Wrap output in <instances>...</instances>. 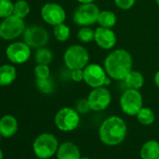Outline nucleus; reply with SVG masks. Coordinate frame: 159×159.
Masks as SVG:
<instances>
[{"label": "nucleus", "instance_id": "f257e3e1", "mask_svg": "<svg viewBox=\"0 0 159 159\" xmlns=\"http://www.w3.org/2000/svg\"><path fill=\"white\" fill-rule=\"evenodd\" d=\"M103 66L111 80L123 82L126 75L132 70L133 58L128 51L125 49H116L106 56Z\"/></svg>", "mask_w": 159, "mask_h": 159}, {"label": "nucleus", "instance_id": "f03ea898", "mask_svg": "<svg viewBox=\"0 0 159 159\" xmlns=\"http://www.w3.org/2000/svg\"><path fill=\"white\" fill-rule=\"evenodd\" d=\"M100 140L109 146H115L122 143L127 134V126L125 120L119 116L106 118L99 127Z\"/></svg>", "mask_w": 159, "mask_h": 159}, {"label": "nucleus", "instance_id": "7ed1b4c3", "mask_svg": "<svg viewBox=\"0 0 159 159\" xmlns=\"http://www.w3.org/2000/svg\"><path fill=\"white\" fill-rule=\"evenodd\" d=\"M89 52L83 45L73 44L64 52V63L69 70L84 69L89 64Z\"/></svg>", "mask_w": 159, "mask_h": 159}, {"label": "nucleus", "instance_id": "20e7f679", "mask_svg": "<svg viewBox=\"0 0 159 159\" xmlns=\"http://www.w3.org/2000/svg\"><path fill=\"white\" fill-rule=\"evenodd\" d=\"M111 81L104 66L98 64L91 63L84 68V82L91 88L109 85Z\"/></svg>", "mask_w": 159, "mask_h": 159}, {"label": "nucleus", "instance_id": "39448f33", "mask_svg": "<svg viewBox=\"0 0 159 159\" xmlns=\"http://www.w3.org/2000/svg\"><path fill=\"white\" fill-rule=\"evenodd\" d=\"M59 147L58 140L54 135L42 133L39 135L33 143V151L38 157L48 159L56 153Z\"/></svg>", "mask_w": 159, "mask_h": 159}, {"label": "nucleus", "instance_id": "423d86ee", "mask_svg": "<svg viewBox=\"0 0 159 159\" xmlns=\"http://www.w3.org/2000/svg\"><path fill=\"white\" fill-rule=\"evenodd\" d=\"M99 13L100 10L95 3L80 4L74 11L72 19L74 24L81 27L92 26L98 23Z\"/></svg>", "mask_w": 159, "mask_h": 159}, {"label": "nucleus", "instance_id": "0eeeda50", "mask_svg": "<svg viewBox=\"0 0 159 159\" xmlns=\"http://www.w3.org/2000/svg\"><path fill=\"white\" fill-rule=\"evenodd\" d=\"M120 107L124 113L128 116H136L143 107L141 93L136 89L126 88L120 98Z\"/></svg>", "mask_w": 159, "mask_h": 159}, {"label": "nucleus", "instance_id": "6e6552de", "mask_svg": "<svg viewBox=\"0 0 159 159\" xmlns=\"http://www.w3.org/2000/svg\"><path fill=\"white\" fill-rule=\"evenodd\" d=\"M25 28L24 19L12 14L4 18L0 24V38L5 40H13L23 35Z\"/></svg>", "mask_w": 159, "mask_h": 159}, {"label": "nucleus", "instance_id": "1a4fd4ad", "mask_svg": "<svg viewBox=\"0 0 159 159\" xmlns=\"http://www.w3.org/2000/svg\"><path fill=\"white\" fill-rule=\"evenodd\" d=\"M80 113L76 109L64 107L60 109L54 116V124L56 127L64 132L73 131L80 125Z\"/></svg>", "mask_w": 159, "mask_h": 159}, {"label": "nucleus", "instance_id": "9d476101", "mask_svg": "<svg viewBox=\"0 0 159 159\" xmlns=\"http://www.w3.org/2000/svg\"><path fill=\"white\" fill-rule=\"evenodd\" d=\"M23 36L24 41L31 49H39L45 47L50 39L47 29L38 25H30L25 28Z\"/></svg>", "mask_w": 159, "mask_h": 159}, {"label": "nucleus", "instance_id": "9b49d317", "mask_svg": "<svg viewBox=\"0 0 159 159\" xmlns=\"http://www.w3.org/2000/svg\"><path fill=\"white\" fill-rule=\"evenodd\" d=\"M87 100L91 111H102L106 110L111 103V93L106 86L92 88L88 94Z\"/></svg>", "mask_w": 159, "mask_h": 159}, {"label": "nucleus", "instance_id": "f8f14e48", "mask_svg": "<svg viewBox=\"0 0 159 159\" xmlns=\"http://www.w3.org/2000/svg\"><path fill=\"white\" fill-rule=\"evenodd\" d=\"M40 14L43 21L52 26L65 23L66 18V13L64 8L61 5L53 2L46 3L41 8Z\"/></svg>", "mask_w": 159, "mask_h": 159}, {"label": "nucleus", "instance_id": "ddd939ff", "mask_svg": "<svg viewBox=\"0 0 159 159\" xmlns=\"http://www.w3.org/2000/svg\"><path fill=\"white\" fill-rule=\"evenodd\" d=\"M6 55L12 64H25L31 56V48L25 41H16L8 46Z\"/></svg>", "mask_w": 159, "mask_h": 159}, {"label": "nucleus", "instance_id": "4468645a", "mask_svg": "<svg viewBox=\"0 0 159 159\" xmlns=\"http://www.w3.org/2000/svg\"><path fill=\"white\" fill-rule=\"evenodd\" d=\"M94 41L102 50H111L116 45L117 37L111 28L98 26L95 30Z\"/></svg>", "mask_w": 159, "mask_h": 159}, {"label": "nucleus", "instance_id": "2eb2a0df", "mask_svg": "<svg viewBox=\"0 0 159 159\" xmlns=\"http://www.w3.org/2000/svg\"><path fill=\"white\" fill-rule=\"evenodd\" d=\"M56 156L57 159H80L81 152L75 143L66 141L59 145L56 152Z\"/></svg>", "mask_w": 159, "mask_h": 159}, {"label": "nucleus", "instance_id": "dca6fc26", "mask_svg": "<svg viewBox=\"0 0 159 159\" xmlns=\"http://www.w3.org/2000/svg\"><path fill=\"white\" fill-rule=\"evenodd\" d=\"M18 130V122L12 115H4L0 119V133L4 138H11Z\"/></svg>", "mask_w": 159, "mask_h": 159}, {"label": "nucleus", "instance_id": "f3484780", "mask_svg": "<svg viewBox=\"0 0 159 159\" xmlns=\"http://www.w3.org/2000/svg\"><path fill=\"white\" fill-rule=\"evenodd\" d=\"M16 68L11 65H3L0 66V86H9L16 80Z\"/></svg>", "mask_w": 159, "mask_h": 159}, {"label": "nucleus", "instance_id": "a211bd4d", "mask_svg": "<svg viewBox=\"0 0 159 159\" xmlns=\"http://www.w3.org/2000/svg\"><path fill=\"white\" fill-rule=\"evenodd\" d=\"M123 82L125 83V85L126 86V88L139 90L140 88L143 87L145 81H144L143 75L139 71L132 69L126 75V77L125 78V80H124Z\"/></svg>", "mask_w": 159, "mask_h": 159}, {"label": "nucleus", "instance_id": "6ab92c4d", "mask_svg": "<svg viewBox=\"0 0 159 159\" xmlns=\"http://www.w3.org/2000/svg\"><path fill=\"white\" fill-rule=\"evenodd\" d=\"M141 159H159V142L153 139L146 141L140 149Z\"/></svg>", "mask_w": 159, "mask_h": 159}, {"label": "nucleus", "instance_id": "aec40b11", "mask_svg": "<svg viewBox=\"0 0 159 159\" xmlns=\"http://www.w3.org/2000/svg\"><path fill=\"white\" fill-rule=\"evenodd\" d=\"M117 17L116 14L111 11H100L98 15V23L99 26L105 28H113L116 25Z\"/></svg>", "mask_w": 159, "mask_h": 159}, {"label": "nucleus", "instance_id": "412c9836", "mask_svg": "<svg viewBox=\"0 0 159 159\" xmlns=\"http://www.w3.org/2000/svg\"><path fill=\"white\" fill-rule=\"evenodd\" d=\"M136 117L139 123L142 125H151L155 120V114L153 111L148 107H142Z\"/></svg>", "mask_w": 159, "mask_h": 159}, {"label": "nucleus", "instance_id": "4be33fe9", "mask_svg": "<svg viewBox=\"0 0 159 159\" xmlns=\"http://www.w3.org/2000/svg\"><path fill=\"white\" fill-rule=\"evenodd\" d=\"M53 59V54L48 48L42 47L37 50L35 54V60L37 64L40 65H50Z\"/></svg>", "mask_w": 159, "mask_h": 159}, {"label": "nucleus", "instance_id": "5701e85b", "mask_svg": "<svg viewBox=\"0 0 159 159\" xmlns=\"http://www.w3.org/2000/svg\"><path fill=\"white\" fill-rule=\"evenodd\" d=\"M53 36L56 40L65 42L70 38V28L66 24H60L53 26Z\"/></svg>", "mask_w": 159, "mask_h": 159}, {"label": "nucleus", "instance_id": "b1692460", "mask_svg": "<svg viewBox=\"0 0 159 159\" xmlns=\"http://www.w3.org/2000/svg\"><path fill=\"white\" fill-rule=\"evenodd\" d=\"M30 12V6L25 0H18L14 3L13 14L19 18L25 19Z\"/></svg>", "mask_w": 159, "mask_h": 159}, {"label": "nucleus", "instance_id": "393cba45", "mask_svg": "<svg viewBox=\"0 0 159 159\" xmlns=\"http://www.w3.org/2000/svg\"><path fill=\"white\" fill-rule=\"evenodd\" d=\"M77 38L83 43L92 42L95 39V30H93L90 26H83L78 31Z\"/></svg>", "mask_w": 159, "mask_h": 159}, {"label": "nucleus", "instance_id": "a878e982", "mask_svg": "<svg viewBox=\"0 0 159 159\" xmlns=\"http://www.w3.org/2000/svg\"><path fill=\"white\" fill-rule=\"evenodd\" d=\"M36 85L39 91L42 94H51L53 92L54 85L51 80V78L48 79H37L36 80Z\"/></svg>", "mask_w": 159, "mask_h": 159}, {"label": "nucleus", "instance_id": "bb28decb", "mask_svg": "<svg viewBox=\"0 0 159 159\" xmlns=\"http://www.w3.org/2000/svg\"><path fill=\"white\" fill-rule=\"evenodd\" d=\"M14 3L11 0H0V18H7L13 14Z\"/></svg>", "mask_w": 159, "mask_h": 159}, {"label": "nucleus", "instance_id": "cd10ccee", "mask_svg": "<svg viewBox=\"0 0 159 159\" xmlns=\"http://www.w3.org/2000/svg\"><path fill=\"white\" fill-rule=\"evenodd\" d=\"M34 72H35L36 79H48L50 78V75H51L49 65L37 64Z\"/></svg>", "mask_w": 159, "mask_h": 159}, {"label": "nucleus", "instance_id": "c85d7f7f", "mask_svg": "<svg viewBox=\"0 0 159 159\" xmlns=\"http://www.w3.org/2000/svg\"><path fill=\"white\" fill-rule=\"evenodd\" d=\"M76 111L81 114H86L91 111V108L89 106L87 98H82L77 102Z\"/></svg>", "mask_w": 159, "mask_h": 159}, {"label": "nucleus", "instance_id": "c756f323", "mask_svg": "<svg viewBox=\"0 0 159 159\" xmlns=\"http://www.w3.org/2000/svg\"><path fill=\"white\" fill-rule=\"evenodd\" d=\"M115 5L122 11H128L134 7L136 0H114Z\"/></svg>", "mask_w": 159, "mask_h": 159}, {"label": "nucleus", "instance_id": "7c9ffc66", "mask_svg": "<svg viewBox=\"0 0 159 159\" xmlns=\"http://www.w3.org/2000/svg\"><path fill=\"white\" fill-rule=\"evenodd\" d=\"M70 78L75 83H81L84 81V69L70 70Z\"/></svg>", "mask_w": 159, "mask_h": 159}, {"label": "nucleus", "instance_id": "2f4dec72", "mask_svg": "<svg viewBox=\"0 0 159 159\" xmlns=\"http://www.w3.org/2000/svg\"><path fill=\"white\" fill-rule=\"evenodd\" d=\"M153 83H154L155 86L159 88V70H157L153 76Z\"/></svg>", "mask_w": 159, "mask_h": 159}, {"label": "nucleus", "instance_id": "473e14b6", "mask_svg": "<svg viewBox=\"0 0 159 159\" xmlns=\"http://www.w3.org/2000/svg\"><path fill=\"white\" fill-rule=\"evenodd\" d=\"M80 4H87V3H94L96 0H76Z\"/></svg>", "mask_w": 159, "mask_h": 159}, {"label": "nucleus", "instance_id": "72a5a7b5", "mask_svg": "<svg viewBox=\"0 0 159 159\" xmlns=\"http://www.w3.org/2000/svg\"><path fill=\"white\" fill-rule=\"evenodd\" d=\"M4 158V153H3V151L0 149V159H3Z\"/></svg>", "mask_w": 159, "mask_h": 159}, {"label": "nucleus", "instance_id": "f704fd0d", "mask_svg": "<svg viewBox=\"0 0 159 159\" xmlns=\"http://www.w3.org/2000/svg\"><path fill=\"white\" fill-rule=\"evenodd\" d=\"M155 3H156V5L159 7V0H155Z\"/></svg>", "mask_w": 159, "mask_h": 159}, {"label": "nucleus", "instance_id": "c9c22d12", "mask_svg": "<svg viewBox=\"0 0 159 159\" xmlns=\"http://www.w3.org/2000/svg\"><path fill=\"white\" fill-rule=\"evenodd\" d=\"M80 159H90V158H88V157H81Z\"/></svg>", "mask_w": 159, "mask_h": 159}, {"label": "nucleus", "instance_id": "e433bc0d", "mask_svg": "<svg viewBox=\"0 0 159 159\" xmlns=\"http://www.w3.org/2000/svg\"><path fill=\"white\" fill-rule=\"evenodd\" d=\"M36 159H43V158H40V157H38V158H36Z\"/></svg>", "mask_w": 159, "mask_h": 159}, {"label": "nucleus", "instance_id": "4c0bfd02", "mask_svg": "<svg viewBox=\"0 0 159 159\" xmlns=\"http://www.w3.org/2000/svg\"><path fill=\"white\" fill-rule=\"evenodd\" d=\"M0 138H1V133H0Z\"/></svg>", "mask_w": 159, "mask_h": 159}]
</instances>
